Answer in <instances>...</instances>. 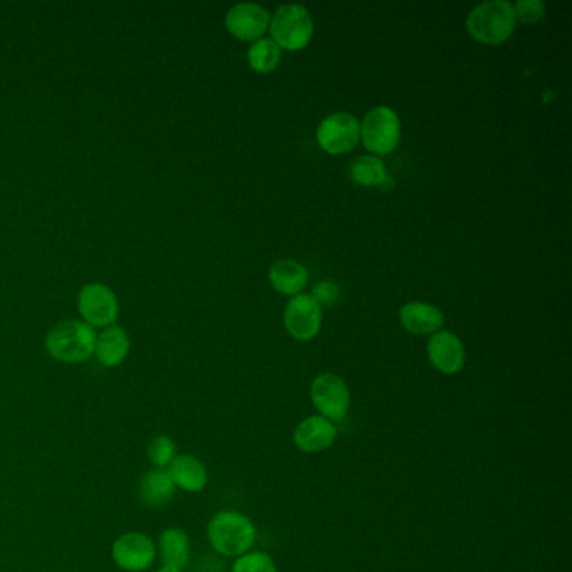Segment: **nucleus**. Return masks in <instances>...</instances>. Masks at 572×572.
<instances>
[{
  "label": "nucleus",
  "instance_id": "obj_1",
  "mask_svg": "<svg viewBox=\"0 0 572 572\" xmlns=\"http://www.w3.org/2000/svg\"><path fill=\"white\" fill-rule=\"evenodd\" d=\"M207 539L217 554L237 559L252 551L257 541V527L242 512L220 510L208 522Z\"/></svg>",
  "mask_w": 572,
  "mask_h": 572
},
{
  "label": "nucleus",
  "instance_id": "obj_2",
  "mask_svg": "<svg viewBox=\"0 0 572 572\" xmlns=\"http://www.w3.org/2000/svg\"><path fill=\"white\" fill-rule=\"evenodd\" d=\"M98 334L79 319H66L47 331L44 346L52 359L66 364H78L94 356Z\"/></svg>",
  "mask_w": 572,
  "mask_h": 572
},
{
  "label": "nucleus",
  "instance_id": "obj_3",
  "mask_svg": "<svg viewBox=\"0 0 572 572\" xmlns=\"http://www.w3.org/2000/svg\"><path fill=\"white\" fill-rule=\"evenodd\" d=\"M468 32L482 44H502L507 41L515 27L514 9L505 0H490L474 7L468 14Z\"/></svg>",
  "mask_w": 572,
  "mask_h": 572
},
{
  "label": "nucleus",
  "instance_id": "obj_4",
  "mask_svg": "<svg viewBox=\"0 0 572 572\" xmlns=\"http://www.w3.org/2000/svg\"><path fill=\"white\" fill-rule=\"evenodd\" d=\"M272 41L277 46L297 51L306 47L314 34V22L306 7L286 4L279 7L271 22Z\"/></svg>",
  "mask_w": 572,
  "mask_h": 572
},
{
  "label": "nucleus",
  "instance_id": "obj_5",
  "mask_svg": "<svg viewBox=\"0 0 572 572\" xmlns=\"http://www.w3.org/2000/svg\"><path fill=\"white\" fill-rule=\"evenodd\" d=\"M78 311L91 328H110L120 314L115 291L103 282H89L78 294Z\"/></svg>",
  "mask_w": 572,
  "mask_h": 572
},
{
  "label": "nucleus",
  "instance_id": "obj_6",
  "mask_svg": "<svg viewBox=\"0 0 572 572\" xmlns=\"http://www.w3.org/2000/svg\"><path fill=\"white\" fill-rule=\"evenodd\" d=\"M311 400L318 415L338 423L348 415L351 391L343 378L333 373H321L312 381Z\"/></svg>",
  "mask_w": 572,
  "mask_h": 572
},
{
  "label": "nucleus",
  "instance_id": "obj_7",
  "mask_svg": "<svg viewBox=\"0 0 572 572\" xmlns=\"http://www.w3.org/2000/svg\"><path fill=\"white\" fill-rule=\"evenodd\" d=\"M359 126L364 146L376 155H388L400 141V120L388 106L373 108Z\"/></svg>",
  "mask_w": 572,
  "mask_h": 572
},
{
  "label": "nucleus",
  "instance_id": "obj_8",
  "mask_svg": "<svg viewBox=\"0 0 572 572\" xmlns=\"http://www.w3.org/2000/svg\"><path fill=\"white\" fill-rule=\"evenodd\" d=\"M111 557L121 571H146L156 559L155 542L143 532H125L113 542Z\"/></svg>",
  "mask_w": 572,
  "mask_h": 572
},
{
  "label": "nucleus",
  "instance_id": "obj_9",
  "mask_svg": "<svg viewBox=\"0 0 572 572\" xmlns=\"http://www.w3.org/2000/svg\"><path fill=\"white\" fill-rule=\"evenodd\" d=\"M323 323L321 304L312 296L297 294L287 302L284 324L287 333L297 341H311L318 336Z\"/></svg>",
  "mask_w": 572,
  "mask_h": 572
},
{
  "label": "nucleus",
  "instance_id": "obj_10",
  "mask_svg": "<svg viewBox=\"0 0 572 572\" xmlns=\"http://www.w3.org/2000/svg\"><path fill=\"white\" fill-rule=\"evenodd\" d=\"M361 138V126L349 113H334L321 121L318 143L331 155H341L353 150Z\"/></svg>",
  "mask_w": 572,
  "mask_h": 572
},
{
  "label": "nucleus",
  "instance_id": "obj_11",
  "mask_svg": "<svg viewBox=\"0 0 572 572\" xmlns=\"http://www.w3.org/2000/svg\"><path fill=\"white\" fill-rule=\"evenodd\" d=\"M338 440L336 423L321 415H311L299 422L292 433V442L302 453H321L333 447Z\"/></svg>",
  "mask_w": 572,
  "mask_h": 572
},
{
  "label": "nucleus",
  "instance_id": "obj_12",
  "mask_svg": "<svg viewBox=\"0 0 572 572\" xmlns=\"http://www.w3.org/2000/svg\"><path fill=\"white\" fill-rule=\"evenodd\" d=\"M428 358L435 370L443 375H457L465 366V348L457 334L437 331L427 346Z\"/></svg>",
  "mask_w": 572,
  "mask_h": 572
},
{
  "label": "nucleus",
  "instance_id": "obj_13",
  "mask_svg": "<svg viewBox=\"0 0 572 572\" xmlns=\"http://www.w3.org/2000/svg\"><path fill=\"white\" fill-rule=\"evenodd\" d=\"M269 21L271 17L264 7L244 2V4H237L227 12L225 26L230 34L240 41H255L267 31Z\"/></svg>",
  "mask_w": 572,
  "mask_h": 572
},
{
  "label": "nucleus",
  "instance_id": "obj_14",
  "mask_svg": "<svg viewBox=\"0 0 572 572\" xmlns=\"http://www.w3.org/2000/svg\"><path fill=\"white\" fill-rule=\"evenodd\" d=\"M400 323L408 333L416 336H427L440 331L445 318L443 312L437 306L427 302H408L401 307Z\"/></svg>",
  "mask_w": 572,
  "mask_h": 572
},
{
  "label": "nucleus",
  "instance_id": "obj_15",
  "mask_svg": "<svg viewBox=\"0 0 572 572\" xmlns=\"http://www.w3.org/2000/svg\"><path fill=\"white\" fill-rule=\"evenodd\" d=\"M168 475L177 489L198 494L208 484V472L205 463L193 455H177L167 468Z\"/></svg>",
  "mask_w": 572,
  "mask_h": 572
},
{
  "label": "nucleus",
  "instance_id": "obj_16",
  "mask_svg": "<svg viewBox=\"0 0 572 572\" xmlns=\"http://www.w3.org/2000/svg\"><path fill=\"white\" fill-rule=\"evenodd\" d=\"M131 341L126 329L120 326H110L98 334L96 346H94V356L104 368H116L125 361L130 353Z\"/></svg>",
  "mask_w": 572,
  "mask_h": 572
},
{
  "label": "nucleus",
  "instance_id": "obj_17",
  "mask_svg": "<svg viewBox=\"0 0 572 572\" xmlns=\"http://www.w3.org/2000/svg\"><path fill=\"white\" fill-rule=\"evenodd\" d=\"M175 485H173L167 470L162 468H151L140 480L141 502L148 509H162L170 504L175 495Z\"/></svg>",
  "mask_w": 572,
  "mask_h": 572
},
{
  "label": "nucleus",
  "instance_id": "obj_18",
  "mask_svg": "<svg viewBox=\"0 0 572 572\" xmlns=\"http://www.w3.org/2000/svg\"><path fill=\"white\" fill-rule=\"evenodd\" d=\"M269 279L276 291L287 296H297L306 287L309 274L296 260L284 259L272 264Z\"/></svg>",
  "mask_w": 572,
  "mask_h": 572
},
{
  "label": "nucleus",
  "instance_id": "obj_19",
  "mask_svg": "<svg viewBox=\"0 0 572 572\" xmlns=\"http://www.w3.org/2000/svg\"><path fill=\"white\" fill-rule=\"evenodd\" d=\"M158 549H160L163 564L180 567V569L187 566L188 561H190V554H192L190 537L180 527H168V529H165L162 532V536H160Z\"/></svg>",
  "mask_w": 572,
  "mask_h": 572
},
{
  "label": "nucleus",
  "instance_id": "obj_20",
  "mask_svg": "<svg viewBox=\"0 0 572 572\" xmlns=\"http://www.w3.org/2000/svg\"><path fill=\"white\" fill-rule=\"evenodd\" d=\"M349 177L363 187H383L388 180L385 163L376 156H359L349 168Z\"/></svg>",
  "mask_w": 572,
  "mask_h": 572
},
{
  "label": "nucleus",
  "instance_id": "obj_21",
  "mask_svg": "<svg viewBox=\"0 0 572 572\" xmlns=\"http://www.w3.org/2000/svg\"><path fill=\"white\" fill-rule=\"evenodd\" d=\"M250 68L257 73H271L281 63V47L272 39H257L247 52Z\"/></svg>",
  "mask_w": 572,
  "mask_h": 572
},
{
  "label": "nucleus",
  "instance_id": "obj_22",
  "mask_svg": "<svg viewBox=\"0 0 572 572\" xmlns=\"http://www.w3.org/2000/svg\"><path fill=\"white\" fill-rule=\"evenodd\" d=\"M146 455L150 458V462L155 465V468L167 470L170 463L177 457V443L173 442V438L167 437V435H156L148 443Z\"/></svg>",
  "mask_w": 572,
  "mask_h": 572
},
{
  "label": "nucleus",
  "instance_id": "obj_23",
  "mask_svg": "<svg viewBox=\"0 0 572 572\" xmlns=\"http://www.w3.org/2000/svg\"><path fill=\"white\" fill-rule=\"evenodd\" d=\"M230 572H277V566L266 552L250 551L235 559Z\"/></svg>",
  "mask_w": 572,
  "mask_h": 572
},
{
  "label": "nucleus",
  "instance_id": "obj_24",
  "mask_svg": "<svg viewBox=\"0 0 572 572\" xmlns=\"http://www.w3.org/2000/svg\"><path fill=\"white\" fill-rule=\"evenodd\" d=\"M515 21L519 19L522 24H536L546 16V6L541 0H519L514 6Z\"/></svg>",
  "mask_w": 572,
  "mask_h": 572
},
{
  "label": "nucleus",
  "instance_id": "obj_25",
  "mask_svg": "<svg viewBox=\"0 0 572 572\" xmlns=\"http://www.w3.org/2000/svg\"><path fill=\"white\" fill-rule=\"evenodd\" d=\"M339 296V287L334 282L323 281L319 282L312 289V297L319 302V304H334Z\"/></svg>",
  "mask_w": 572,
  "mask_h": 572
},
{
  "label": "nucleus",
  "instance_id": "obj_26",
  "mask_svg": "<svg viewBox=\"0 0 572 572\" xmlns=\"http://www.w3.org/2000/svg\"><path fill=\"white\" fill-rule=\"evenodd\" d=\"M156 572H182V569H180V567L168 566V564H163V566L160 567V569H158V571Z\"/></svg>",
  "mask_w": 572,
  "mask_h": 572
}]
</instances>
